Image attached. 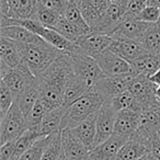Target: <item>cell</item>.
<instances>
[{"instance_id": "277c9868", "label": "cell", "mask_w": 160, "mask_h": 160, "mask_svg": "<svg viewBox=\"0 0 160 160\" xmlns=\"http://www.w3.org/2000/svg\"><path fill=\"white\" fill-rule=\"evenodd\" d=\"M69 54L72 72L89 89H93L96 83L104 76L100 66L93 57L83 53L79 47Z\"/></svg>"}, {"instance_id": "5b68a950", "label": "cell", "mask_w": 160, "mask_h": 160, "mask_svg": "<svg viewBox=\"0 0 160 160\" xmlns=\"http://www.w3.org/2000/svg\"><path fill=\"white\" fill-rule=\"evenodd\" d=\"M0 72H1V81H3L8 86L16 99L25 89L38 81V78L23 62L16 68H11L5 62H0Z\"/></svg>"}, {"instance_id": "60d3db41", "label": "cell", "mask_w": 160, "mask_h": 160, "mask_svg": "<svg viewBox=\"0 0 160 160\" xmlns=\"http://www.w3.org/2000/svg\"><path fill=\"white\" fill-rule=\"evenodd\" d=\"M149 155L152 158L153 160H160V139L159 136L153 138L152 142H151L150 151H149Z\"/></svg>"}, {"instance_id": "9c48e42d", "label": "cell", "mask_w": 160, "mask_h": 160, "mask_svg": "<svg viewBox=\"0 0 160 160\" xmlns=\"http://www.w3.org/2000/svg\"><path fill=\"white\" fill-rule=\"evenodd\" d=\"M104 76H124L133 73V67L109 48L94 57Z\"/></svg>"}, {"instance_id": "d590c367", "label": "cell", "mask_w": 160, "mask_h": 160, "mask_svg": "<svg viewBox=\"0 0 160 160\" xmlns=\"http://www.w3.org/2000/svg\"><path fill=\"white\" fill-rule=\"evenodd\" d=\"M62 151L64 150H62V135L59 132V133L52 135L51 140H49L48 145L44 151L42 160H58Z\"/></svg>"}, {"instance_id": "83f0119b", "label": "cell", "mask_w": 160, "mask_h": 160, "mask_svg": "<svg viewBox=\"0 0 160 160\" xmlns=\"http://www.w3.org/2000/svg\"><path fill=\"white\" fill-rule=\"evenodd\" d=\"M62 17H64L69 23H71V24L81 33V35L91 32V29H90L89 24H88L87 21L85 20L82 13H81V10H80V8L78 7V5L75 1H68L66 8H65V10H64Z\"/></svg>"}, {"instance_id": "836d02e7", "label": "cell", "mask_w": 160, "mask_h": 160, "mask_svg": "<svg viewBox=\"0 0 160 160\" xmlns=\"http://www.w3.org/2000/svg\"><path fill=\"white\" fill-rule=\"evenodd\" d=\"M111 104L114 107L116 111H122V110H132V111H136L142 113V109L139 105V103L136 101L134 96L127 90L124 93L120 94L118 97L114 98L111 101Z\"/></svg>"}, {"instance_id": "ab89813d", "label": "cell", "mask_w": 160, "mask_h": 160, "mask_svg": "<svg viewBox=\"0 0 160 160\" xmlns=\"http://www.w3.org/2000/svg\"><path fill=\"white\" fill-rule=\"evenodd\" d=\"M38 1L44 7L53 10V11L57 12L62 16L64 13V10L66 8L67 3H68V1H66V0H38Z\"/></svg>"}, {"instance_id": "ffe728a7", "label": "cell", "mask_w": 160, "mask_h": 160, "mask_svg": "<svg viewBox=\"0 0 160 160\" xmlns=\"http://www.w3.org/2000/svg\"><path fill=\"white\" fill-rule=\"evenodd\" d=\"M62 142V150L70 160H87L89 149L80 142L70 129H64L60 132Z\"/></svg>"}, {"instance_id": "f1b7e54d", "label": "cell", "mask_w": 160, "mask_h": 160, "mask_svg": "<svg viewBox=\"0 0 160 160\" xmlns=\"http://www.w3.org/2000/svg\"><path fill=\"white\" fill-rule=\"evenodd\" d=\"M146 52L160 56V23H153L137 41Z\"/></svg>"}, {"instance_id": "7bdbcfd3", "label": "cell", "mask_w": 160, "mask_h": 160, "mask_svg": "<svg viewBox=\"0 0 160 160\" xmlns=\"http://www.w3.org/2000/svg\"><path fill=\"white\" fill-rule=\"evenodd\" d=\"M147 6H152L160 9V0H147Z\"/></svg>"}, {"instance_id": "5bb4252c", "label": "cell", "mask_w": 160, "mask_h": 160, "mask_svg": "<svg viewBox=\"0 0 160 160\" xmlns=\"http://www.w3.org/2000/svg\"><path fill=\"white\" fill-rule=\"evenodd\" d=\"M160 131V102L146 108L140 113V125L137 133L152 142Z\"/></svg>"}, {"instance_id": "d4e9b609", "label": "cell", "mask_w": 160, "mask_h": 160, "mask_svg": "<svg viewBox=\"0 0 160 160\" xmlns=\"http://www.w3.org/2000/svg\"><path fill=\"white\" fill-rule=\"evenodd\" d=\"M131 65L135 75H142L150 78L160 68V56L146 52Z\"/></svg>"}, {"instance_id": "f907efd6", "label": "cell", "mask_w": 160, "mask_h": 160, "mask_svg": "<svg viewBox=\"0 0 160 160\" xmlns=\"http://www.w3.org/2000/svg\"><path fill=\"white\" fill-rule=\"evenodd\" d=\"M151 160H153V159H152V158H151Z\"/></svg>"}, {"instance_id": "f35d334b", "label": "cell", "mask_w": 160, "mask_h": 160, "mask_svg": "<svg viewBox=\"0 0 160 160\" xmlns=\"http://www.w3.org/2000/svg\"><path fill=\"white\" fill-rule=\"evenodd\" d=\"M136 18L146 23H158L160 21V9L152 6H146Z\"/></svg>"}, {"instance_id": "681fc988", "label": "cell", "mask_w": 160, "mask_h": 160, "mask_svg": "<svg viewBox=\"0 0 160 160\" xmlns=\"http://www.w3.org/2000/svg\"><path fill=\"white\" fill-rule=\"evenodd\" d=\"M72 1H76V0H72Z\"/></svg>"}, {"instance_id": "8d00e7d4", "label": "cell", "mask_w": 160, "mask_h": 160, "mask_svg": "<svg viewBox=\"0 0 160 160\" xmlns=\"http://www.w3.org/2000/svg\"><path fill=\"white\" fill-rule=\"evenodd\" d=\"M54 30H56L65 38H67V40L72 43H76L78 38H79V36H81V33L71 23H69L62 16L60 17L59 21L56 24V27L54 28Z\"/></svg>"}, {"instance_id": "e0dca14e", "label": "cell", "mask_w": 160, "mask_h": 160, "mask_svg": "<svg viewBox=\"0 0 160 160\" xmlns=\"http://www.w3.org/2000/svg\"><path fill=\"white\" fill-rule=\"evenodd\" d=\"M150 23L142 22L137 18L125 17L120 25L111 34L113 38H126V40L138 41L144 33L149 29Z\"/></svg>"}, {"instance_id": "7c38bea8", "label": "cell", "mask_w": 160, "mask_h": 160, "mask_svg": "<svg viewBox=\"0 0 160 160\" xmlns=\"http://www.w3.org/2000/svg\"><path fill=\"white\" fill-rule=\"evenodd\" d=\"M150 140L144 138L135 132L120 149L115 160H138L148 155L151 147Z\"/></svg>"}, {"instance_id": "4316f807", "label": "cell", "mask_w": 160, "mask_h": 160, "mask_svg": "<svg viewBox=\"0 0 160 160\" xmlns=\"http://www.w3.org/2000/svg\"><path fill=\"white\" fill-rule=\"evenodd\" d=\"M66 108L60 107L45 114L42 126H41V134L43 137L62 132V122L66 113Z\"/></svg>"}, {"instance_id": "9a60e30c", "label": "cell", "mask_w": 160, "mask_h": 160, "mask_svg": "<svg viewBox=\"0 0 160 160\" xmlns=\"http://www.w3.org/2000/svg\"><path fill=\"white\" fill-rule=\"evenodd\" d=\"M128 140L124 136L113 134L109 139L101 142L89 151L87 160H115L120 149Z\"/></svg>"}, {"instance_id": "e575fe53", "label": "cell", "mask_w": 160, "mask_h": 160, "mask_svg": "<svg viewBox=\"0 0 160 160\" xmlns=\"http://www.w3.org/2000/svg\"><path fill=\"white\" fill-rule=\"evenodd\" d=\"M52 135L40 138L30 149H28L19 160H42L44 151L51 140Z\"/></svg>"}, {"instance_id": "7a4b0ae2", "label": "cell", "mask_w": 160, "mask_h": 160, "mask_svg": "<svg viewBox=\"0 0 160 160\" xmlns=\"http://www.w3.org/2000/svg\"><path fill=\"white\" fill-rule=\"evenodd\" d=\"M21 53L23 64L36 78H40L55 62L62 52L44 40H41L32 44L21 43Z\"/></svg>"}, {"instance_id": "1f68e13d", "label": "cell", "mask_w": 160, "mask_h": 160, "mask_svg": "<svg viewBox=\"0 0 160 160\" xmlns=\"http://www.w3.org/2000/svg\"><path fill=\"white\" fill-rule=\"evenodd\" d=\"M60 17H62V14L44 7L38 1V9H36V13H35V19H34L35 21H38V23H41V24L46 28L54 29L56 27V24L58 23V21H59Z\"/></svg>"}, {"instance_id": "cb8c5ba5", "label": "cell", "mask_w": 160, "mask_h": 160, "mask_svg": "<svg viewBox=\"0 0 160 160\" xmlns=\"http://www.w3.org/2000/svg\"><path fill=\"white\" fill-rule=\"evenodd\" d=\"M0 36L7 38L14 42L22 43V44H32L43 40L38 35L34 34L27 28L22 25H8V27H0Z\"/></svg>"}, {"instance_id": "ac0fdd59", "label": "cell", "mask_w": 160, "mask_h": 160, "mask_svg": "<svg viewBox=\"0 0 160 160\" xmlns=\"http://www.w3.org/2000/svg\"><path fill=\"white\" fill-rule=\"evenodd\" d=\"M140 125V113L132 110L118 111L114 126V134L129 138Z\"/></svg>"}, {"instance_id": "4dcf8cb0", "label": "cell", "mask_w": 160, "mask_h": 160, "mask_svg": "<svg viewBox=\"0 0 160 160\" xmlns=\"http://www.w3.org/2000/svg\"><path fill=\"white\" fill-rule=\"evenodd\" d=\"M40 100V90H38V81L30 86L28 89H25L16 101L18 102L21 111L27 116L30 113L33 107L36 104V102Z\"/></svg>"}, {"instance_id": "f6af8a7d", "label": "cell", "mask_w": 160, "mask_h": 160, "mask_svg": "<svg viewBox=\"0 0 160 160\" xmlns=\"http://www.w3.org/2000/svg\"><path fill=\"white\" fill-rule=\"evenodd\" d=\"M58 160H70V159H69V158L67 157L66 155H65L64 151H62V155H60V157L58 158Z\"/></svg>"}, {"instance_id": "8fae6325", "label": "cell", "mask_w": 160, "mask_h": 160, "mask_svg": "<svg viewBox=\"0 0 160 160\" xmlns=\"http://www.w3.org/2000/svg\"><path fill=\"white\" fill-rule=\"evenodd\" d=\"M118 111L111 103L105 102L98 112L97 118V136L96 146L109 139L114 134V126Z\"/></svg>"}, {"instance_id": "8992f818", "label": "cell", "mask_w": 160, "mask_h": 160, "mask_svg": "<svg viewBox=\"0 0 160 160\" xmlns=\"http://www.w3.org/2000/svg\"><path fill=\"white\" fill-rule=\"evenodd\" d=\"M0 131H1L0 132L1 145L13 142L28 131L27 118L24 113L21 111L17 101L8 111V113L3 118H1Z\"/></svg>"}, {"instance_id": "3957f363", "label": "cell", "mask_w": 160, "mask_h": 160, "mask_svg": "<svg viewBox=\"0 0 160 160\" xmlns=\"http://www.w3.org/2000/svg\"><path fill=\"white\" fill-rule=\"evenodd\" d=\"M104 103L105 101L101 94H99L94 89L90 90L67 108L62 122V131L78 126L80 123L98 113Z\"/></svg>"}, {"instance_id": "ee69618b", "label": "cell", "mask_w": 160, "mask_h": 160, "mask_svg": "<svg viewBox=\"0 0 160 160\" xmlns=\"http://www.w3.org/2000/svg\"><path fill=\"white\" fill-rule=\"evenodd\" d=\"M156 97H157L158 101L160 102V86H157V89H156Z\"/></svg>"}, {"instance_id": "30bf717a", "label": "cell", "mask_w": 160, "mask_h": 160, "mask_svg": "<svg viewBox=\"0 0 160 160\" xmlns=\"http://www.w3.org/2000/svg\"><path fill=\"white\" fill-rule=\"evenodd\" d=\"M127 3L121 2H112L105 13L100 19L99 23L96 25L92 32L97 33H102L110 35L114 32V30L122 23L126 16Z\"/></svg>"}, {"instance_id": "44dd1931", "label": "cell", "mask_w": 160, "mask_h": 160, "mask_svg": "<svg viewBox=\"0 0 160 160\" xmlns=\"http://www.w3.org/2000/svg\"><path fill=\"white\" fill-rule=\"evenodd\" d=\"M9 13L5 18L16 20H34L38 0H8Z\"/></svg>"}, {"instance_id": "74e56055", "label": "cell", "mask_w": 160, "mask_h": 160, "mask_svg": "<svg viewBox=\"0 0 160 160\" xmlns=\"http://www.w3.org/2000/svg\"><path fill=\"white\" fill-rule=\"evenodd\" d=\"M16 102V97L12 93L11 90L8 88L3 81L0 82V112H1V118L8 113L13 103Z\"/></svg>"}, {"instance_id": "52a82bcc", "label": "cell", "mask_w": 160, "mask_h": 160, "mask_svg": "<svg viewBox=\"0 0 160 160\" xmlns=\"http://www.w3.org/2000/svg\"><path fill=\"white\" fill-rule=\"evenodd\" d=\"M135 76L134 72L124 76H103L96 83L93 89L101 94L105 102L111 103L114 98L129 89L132 80Z\"/></svg>"}, {"instance_id": "ba28073f", "label": "cell", "mask_w": 160, "mask_h": 160, "mask_svg": "<svg viewBox=\"0 0 160 160\" xmlns=\"http://www.w3.org/2000/svg\"><path fill=\"white\" fill-rule=\"evenodd\" d=\"M156 89L157 85H155L148 77L136 75L132 80L128 91L133 94L144 111L146 108L159 102L156 97Z\"/></svg>"}, {"instance_id": "484cf974", "label": "cell", "mask_w": 160, "mask_h": 160, "mask_svg": "<svg viewBox=\"0 0 160 160\" xmlns=\"http://www.w3.org/2000/svg\"><path fill=\"white\" fill-rule=\"evenodd\" d=\"M90 90H92V89H89V88H88L79 78L76 77L72 72L70 77H69L68 81H67L66 88H65L62 107L67 109V108L70 107L75 101H77L78 99H80L82 96H85Z\"/></svg>"}, {"instance_id": "603a6c76", "label": "cell", "mask_w": 160, "mask_h": 160, "mask_svg": "<svg viewBox=\"0 0 160 160\" xmlns=\"http://www.w3.org/2000/svg\"><path fill=\"white\" fill-rule=\"evenodd\" d=\"M0 62L11 68H16L22 64L21 43L0 36Z\"/></svg>"}, {"instance_id": "4fadbf2b", "label": "cell", "mask_w": 160, "mask_h": 160, "mask_svg": "<svg viewBox=\"0 0 160 160\" xmlns=\"http://www.w3.org/2000/svg\"><path fill=\"white\" fill-rule=\"evenodd\" d=\"M113 42V38L107 34L97 33V32H89L87 34L79 36L77 42L75 43L83 53L91 57H96L103 51L109 48V46Z\"/></svg>"}, {"instance_id": "d6a6232c", "label": "cell", "mask_w": 160, "mask_h": 160, "mask_svg": "<svg viewBox=\"0 0 160 160\" xmlns=\"http://www.w3.org/2000/svg\"><path fill=\"white\" fill-rule=\"evenodd\" d=\"M47 113L46 109H45L44 104L38 100L36 104L33 107V109L30 111L27 118V124L28 129H32V131H38L41 133V126H42L43 120L45 118V114ZM42 135V134H41Z\"/></svg>"}, {"instance_id": "7dc6e473", "label": "cell", "mask_w": 160, "mask_h": 160, "mask_svg": "<svg viewBox=\"0 0 160 160\" xmlns=\"http://www.w3.org/2000/svg\"><path fill=\"white\" fill-rule=\"evenodd\" d=\"M128 0H111V2H121V3H127Z\"/></svg>"}, {"instance_id": "d6986e66", "label": "cell", "mask_w": 160, "mask_h": 160, "mask_svg": "<svg viewBox=\"0 0 160 160\" xmlns=\"http://www.w3.org/2000/svg\"><path fill=\"white\" fill-rule=\"evenodd\" d=\"M109 49L128 62L129 64L135 62L138 57L146 53L144 47L137 41L126 38H113V42L109 46Z\"/></svg>"}, {"instance_id": "bcb514c9", "label": "cell", "mask_w": 160, "mask_h": 160, "mask_svg": "<svg viewBox=\"0 0 160 160\" xmlns=\"http://www.w3.org/2000/svg\"><path fill=\"white\" fill-rule=\"evenodd\" d=\"M138 160H151V157H150V155H146V156H144V157H142V158H139Z\"/></svg>"}, {"instance_id": "816d5d0a", "label": "cell", "mask_w": 160, "mask_h": 160, "mask_svg": "<svg viewBox=\"0 0 160 160\" xmlns=\"http://www.w3.org/2000/svg\"><path fill=\"white\" fill-rule=\"evenodd\" d=\"M158 23H160V21H159V22H158Z\"/></svg>"}, {"instance_id": "2e32d148", "label": "cell", "mask_w": 160, "mask_h": 160, "mask_svg": "<svg viewBox=\"0 0 160 160\" xmlns=\"http://www.w3.org/2000/svg\"><path fill=\"white\" fill-rule=\"evenodd\" d=\"M75 2L80 8L81 13L89 24L91 31L96 28L112 3L111 0H76Z\"/></svg>"}, {"instance_id": "b9f144b4", "label": "cell", "mask_w": 160, "mask_h": 160, "mask_svg": "<svg viewBox=\"0 0 160 160\" xmlns=\"http://www.w3.org/2000/svg\"><path fill=\"white\" fill-rule=\"evenodd\" d=\"M149 79L152 81L155 85H157V86H160V68L157 70V72L155 73V75H152L151 76Z\"/></svg>"}, {"instance_id": "6da1fadb", "label": "cell", "mask_w": 160, "mask_h": 160, "mask_svg": "<svg viewBox=\"0 0 160 160\" xmlns=\"http://www.w3.org/2000/svg\"><path fill=\"white\" fill-rule=\"evenodd\" d=\"M72 73L68 53L62 52L49 68L38 78L40 100L47 112L62 107L67 81Z\"/></svg>"}, {"instance_id": "7402d4cb", "label": "cell", "mask_w": 160, "mask_h": 160, "mask_svg": "<svg viewBox=\"0 0 160 160\" xmlns=\"http://www.w3.org/2000/svg\"><path fill=\"white\" fill-rule=\"evenodd\" d=\"M97 118H98V113L90 116L89 118L83 121L82 123H80L78 126L73 127V128H69L71 131V133L89 150H91V149H93L96 147Z\"/></svg>"}, {"instance_id": "f546056e", "label": "cell", "mask_w": 160, "mask_h": 160, "mask_svg": "<svg viewBox=\"0 0 160 160\" xmlns=\"http://www.w3.org/2000/svg\"><path fill=\"white\" fill-rule=\"evenodd\" d=\"M43 136L41 135L40 132L28 129L25 133H23L19 138L14 140V153H13V160H19L21 156L30 149L40 138Z\"/></svg>"}, {"instance_id": "c3c4849f", "label": "cell", "mask_w": 160, "mask_h": 160, "mask_svg": "<svg viewBox=\"0 0 160 160\" xmlns=\"http://www.w3.org/2000/svg\"><path fill=\"white\" fill-rule=\"evenodd\" d=\"M158 136H159V139H160V131H159V133H158Z\"/></svg>"}]
</instances>
